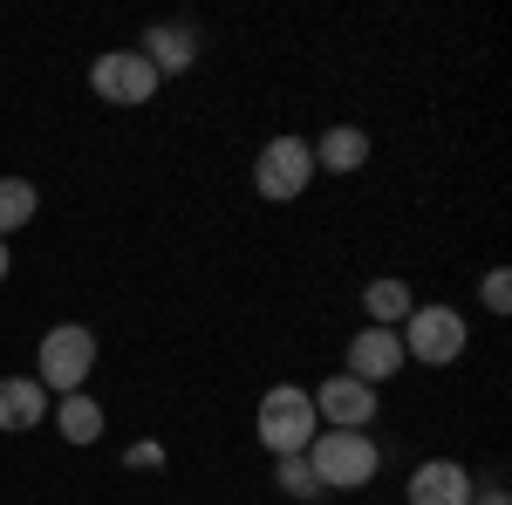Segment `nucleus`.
I'll list each match as a JSON object with an SVG mask.
<instances>
[{"instance_id": "nucleus-1", "label": "nucleus", "mask_w": 512, "mask_h": 505, "mask_svg": "<svg viewBox=\"0 0 512 505\" xmlns=\"http://www.w3.org/2000/svg\"><path fill=\"white\" fill-rule=\"evenodd\" d=\"M308 465H315L321 492H362L369 478H376V444L362 437V430H315V444H308Z\"/></svg>"}, {"instance_id": "nucleus-2", "label": "nucleus", "mask_w": 512, "mask_h": 505, "mask_svg": "<svg viewBox=\"0 0 512 505\" xmlns=\"http://www.w3.org/2000/svg\"><path fill=\"white\" fill-rule=\"evenodd\" d=\"M315 396L308 389H294V383H274L267 396H260V444L274 451V458H287V451H308L315 444Z\"/></svg>"}, {"instance_id": "nucleus-3", "label": "nucleus", "mask_w": 512, "mask_h": 505, "mask_svg": "<svg viewBox=\"0 0 512 505\" xmlns=\"http://www.w3.org/2000/svg\"><path fill=\"white\" fill-rule=\"evenodd\" d=\"M41 389H62V396H76L89 383V369H96V328H82V321H55L48 335H41Z\"/></svg>"}, {"instance_id": "nucleus-4", "label": "nucleus", "mask_w": 512, "mask_h": 505, "mask_svg": "<svg viewBox=\"0 0 512 505\" xmlns=\"http://www.w3.org/2000/svg\"><path fill=\"white\" fill-rule=\"evenodd\" d=\"M396 342H403V355H417V362L444 369V362L465 355L472 328H465V314H458V308H410V314H403V328H396Z\"/></svg>"}, {"instance_id": "nucleus-5", "label": "nucleus", "mask_w": 512, "mask_h": 505, "mask_svg": "<svg viewBox=\"0 0 512 505\" xmlns=\"http://www.w3.org/2000/svg\"><path fill=\"white\" fill-rule=\"evenodd\" d=\"M308 178H315V144H308V137H274L267 151L253 157V192L274 198V205L301 198Z\"/></svg>"}, {"instance_id": "nucleus-6", "label": "nucleus", "mask_w": 512, "mask_h": 505, "mask_svg": "<svg viewBox=\"0 0 512 505\" xmlns=\"http://www.w3.org/2000/svg\"><path fill=\"white\" fill-rule=\"evenodd\" d=\"M89 89H96L103 103H151V96H158V69H151L137 48H110V55L89 62Z\"/></svg>"}, {"instance_id": "nucleus-7", "label": "nucleus", "mask_w": 512, "mask_h": 505, "mask_svg": "<svg viewBox=\"0 0 512 505\" xmlns=\"http://www.w3.org/2000/svg\"><path fill=\"white\" fill-rule=\"evenodd\" d=\"M315 417L328 430H369L376 424V383H355L349 369L328 376V383L315 389Z\"/></svg>"}, {"instance_id": "nucleus-8", "label": "nucleus", "mask_w": 512, "mask_h": 505, "mask_svg": "<svg viewBox=\"0 0 512 505\" xmlns=\"http://www.w3.org/2000/svg\"><path fill=\"white\" fill-rule=\"evenodd\" d=\"M403 362H410V355L396 342V328H355V342H349V376L355 383H390Z\"/></svg>"}, {"instance_id": "nucleus-9", "label": "nucleus", "mask_w": 512, "mask_h": 505, "mask_svg": "<svg viewBox=\"0 0 512 505\" xmlns=\"http://www.w3.org/2000/svg\"><path fill=\"white\" fill-rule=\"evenodd\" d=\"M410 505H472V471L458 458H431L410 471Z\"/></svg>"}, {"instance_id": "nucleus-10", "label": "nucleus", "mask_w": 512, "mask_h": 505, "mask_svg": "<svg viewBox=\"0 0 512 505\" xmlns=\"http://www.w3.org/2000/svg\"><path fill=\"white\" fill-rule=\"evenodd\" d=\"M151 69H158V82L164 76H185L198 62V35L185 28V21H164V28H144V48H137Z\"/></svg>"}, {"instance_id": "nucleus-11", "label": "nucleus", "mask_w": 512, "mask_h": 505, "mask_svg": "<svg viewBox=\"0 0 512 505\" xmlns=\"http://www.w3.org/2000/svg\"><path fill=\"white\" fill-rule=\"evenodd\" d=\"M48 417V389L35 376H0V430H35Z\"/></svg>"}, {"instance_id": "nucleus-12", "label": "nucleus", "mask_w": 512, "mask_h": 505, "mask_svg": "<svg viewBox=\"0 0 512 505\" xmlns=\"http://www.w3.org/2000/svg\"><path fill=\"white\" fill-rule=\"evenodd\" d=\"M362 164H369V137H362L355 123H335V130H321L315 171H362Z\"/></svg>"}, {"instance_id": "nucleus-13", "label": "nucleus", "mask_w": 512, "mask_h": 505, "mask_svg": "<svg viewBox=\"0 0 512 505\" xmlns=\"http://www.w3.org/2000/svg\"><path fill=\"white\" fill-rule=\"evenodd\" d=\"M362 308H369L376 328H403V314L417 308V301H410V287H403L396 273H383V280H369V287H362Z\"/></svg>"}, {"instance_id": "nucleus-14", "label": "nucleus", "mask_w": 512, "mask_h": 505, "mask_svg": "<svg viewBox=\"0 0 512 505\" xmlns=\"http://www.w3.org/2000/svg\"><path fill=\"white\" fill-rule=\"evenodd\" d=\"M55 430H62V437H69V444H96V437H103V410H96V396H62V403H55Z\"/></svg>"}, {"instance_id": "nucleus-15", "label": "nucleus", "mask_w": 512, "mask_h": 505, "mask_svg": "<svg viewBox=\"0 0 512 505\" xmlns=\"http://www.w3.org/2000/svg\"><path fill=\"white\" fill-rule=\"evenodd\" d=\"M35 212H41V192L28 178H0V239L14 233V226H28Z\"/></svg>"}, {"instance_id": "nucleus-16", "label": "nucleus", "mask_w": 512, "mask_h": 505, "mask_svg": "<svg viewBox=\"0 0 512 505\" xmlns=\"http://www.w3.org/2000/svg\"><path fill=\"white\" fill-rule=\"evenodd\" d=\"M274 485L287 492V499H321V478H315V465H308V451L274 458Z\"/></svg>"}, {"instance_id": "nucleus-17", "label": "nucleus", "mask_w": 512, "mask_h": 505, "mask_svg": "<svg viewBox=\"0 0 512 505\" xmlns=\"http://www.w3.org/2000/svg\"><path fill=\"white\" fill-rule=\"evenodd\" d=\"M485 308H492V314L512 308V267H492V273H485Z\"/></svg>"}, {"instance_id": "nucleus-18", "label": "nucleus", "mask_w": 512, "mask_h": 505, "mask_svg": "<svg viewBox=\"0 0 512 505\" xmlns=\"http://www.w3.org/2000/svg\"><path fill=\"white\" fill-rule=\"evenodd\" d=\"M472 505H512V499L499 492V485H478V499H472Z\"/></svg>"}, {"instance_id": "nucleus-19", "label": "nucleus", "mask_w": 512, "mask_h": 505, "mask_svg": "<svg viewBox=\"0 0 512 505\" xmlns=\"http://www.w3.org/2000/svg\"><path fill=\"white\" fill-rule=\"evenodd\" d=\"M0 280H7V239H0Z\"/></svg>"}]
</instances>
